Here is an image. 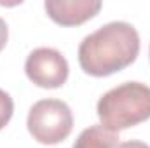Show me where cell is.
Returning <instances> with one entry per match:
<instances>
[{"instance_id":"10","label":"cell","mask_w":150,"mask_h":148,"mask_svg":"<svg viewBox=\"0 0 150 148\" xmlns=\"http://www.w3.org/2000/svg\"><path fill=\"white\" fill-rule=\"evenodd\" d=\"M149 52H150V51H149Z\"/></svg>"},{"instance_id":"5","label":"cell","mask_w":150,"mask_h":148,"mask_svg":"<svg viewBox=\"0 0 150 148\" xmlns=\"http://www.w3.org/2000/svg\"><path fill=\"white\" fill-rule=\"evenodd\" d=\"M47 16L61 26H79L94 18L100 9V0H45Z\"/></svg>"},{"instance_id":"2","label":"cell","mask_w":150,"mask_h":148,"mask_svg":"<svg viewBox=\"0 0 150 148\" xmlns=\"http://www.w3.org/2000/svg\"><path fill=\"white\" fill-rule=\"evenodd\" d=\"M96 111L101 125L112 132L134 127L150 118V87L124 82L100 98Z\"/></svg>"},{"instance_id":"1","label":"cell","mask_w":150,"mask_h":148,"mask_svg":"<svg viewBox=\"0 0 150 148\" xmlns=\"http://www.w3.org/2000/svg\"><path fill=\"white\" fill-rule=\"evenodd\" d=\"M140 54V35L126 21H112L79 45V65L91 77H108L127 68Z\"/></svg>"},{"instance_id":"4","label":"cell","mask_w":150,"mask_h":148,"mask_svg":"<svg viewBox=\"0 0 150 148\" xmlns=\"http://www.w3.org/2000/svg\"><path fill=\"white\" fill-rule=\"evenodd\" d=\"M26 77L42 89H58L68 80V61L52 47L33 49L25 63Z\"/></svg>"},{"instance_id":"3","label":"cell","mask_w":150,"mask_h":148,"mask_svg":"<svg viewBox=\"0 0 150 148\" xmlns=\"http://www.w3.org/2000/svg\"><path fill=\"white\" fill-rule=\"evenodd\" d=\"M26 125L38 143L58 145L70 136L74 115L70 106L61 99H40L28 111Z\"/></svg>"},{"instance_id":"6","label":"cell","mask_w":150,"mask_h":148,"mask_svg":"<svg viewBox=\"0 0 150 148\" xmlns=\"http://www.w3.org/2000/svg\"><path fill=\"white\" fill-rule=\"evenodd\" d=\"M117 145H119L117 132H112L105 129L101 124H98L84 129L75 140L72 148H117Z\"/></svg>"},{"instance_id":"7","label":"cell","mask_w":150,"mask_h":148,"mask_svg":"<svg viewBox=\"0 0 150 148\" xmlns=\"http://www.w3.org/2000/svg\"><path fill=\"white\" fill-rule=\"evenodd\" d=\"M14 113V101L9 96V92H5L4 89H0V131L9 124V120L12 118Z\"/></svg>"},{"instance_id":"8","label":"cell","mask_w":150,"mask_h":148,"mask_svg":"<svg viewBox=\"0 0 150 148\" xmlns=\"http://www.w3.org/2000/svg\"><path fill=\"white\" fill-rule=\"evenodd\" d=\"M7 38H9V28H7V23L0 18V51L5 47Z\"/></svg>"},{"instance_id":"9","label":"cell","mask_w":150,"mask_h":148,"mask_svg":"<svg viewBox=\"0 0 150 148\" xmlns=\"http://www.w3.org/2000/svg\"><path fill=\"white\" fill-rule=\"evenodd\" d=\"M117 148H150L147 143H143V141H136V140H131V141H124V143H120Z\"/></svg>"}]
</instances>
